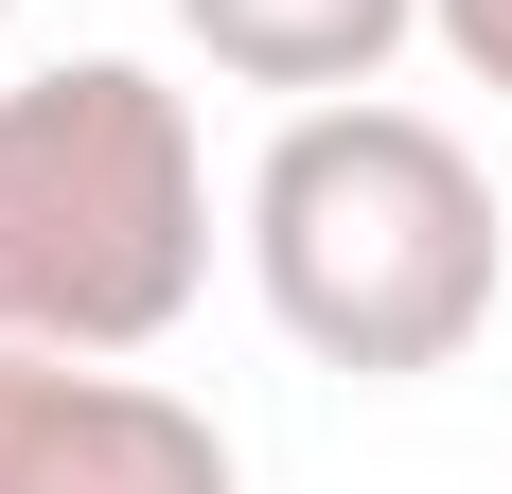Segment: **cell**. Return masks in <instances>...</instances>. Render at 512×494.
<instances>
[{
    "instance_id": "1",
    "label": "cell",
    "mask_w": 512,
    "mask_h": 494,
    "mask_svg": "<svg viewBox=\"0 0 512 494\" xmlns=\"http://www.w3.org/2000/svg\"><path fill=\"white\" fill-rule=\"evenodd\" d=\"M248 283L318 371L407 389V371H460L495 336L512 230L460 124L336 89V106H283V142L248 159Z\"/></svg>"
},
{
    "instance_id": "2",
    "label": "cell",
    "mask_w": 512,
    "mask_h": 494,
    "mask_svg": "<svg viewBox=\"0 0 512 494\" xmlns=\"http://www.w3.org/2000/svg\"><path fill=\"white\" fill-rule=\"evenodd\" d=\"M212 283V142L142 53H53L0 89V336L159 353Z\"/></svg>"
},
{
    "instance_id": "3",
    "label": "cell",
    "mask_w": 512,
    "mask_h": 494,
    "mask_svg": "<svg viewBox=\"0 0 512 494\" xmlns=\"http://www.w3.org/2000/svg\"><path fill=\"white\" fill-rule=\"evenodd\" d=\"M0 494H248V477H230V424L142 389L124 353L0 336Z\"/></svg>"
},
{
    "instance_id": "4",
    "label": "cell",
    "mask_w": 512,
    "mask_h": 494,
    "mask_svg": "<svg viewBox=\"0 0 512 494\" xmlns=\"http://www.w3.org/2000/svg\"><path fill=\"white\" fill-rule=\"evenodd\" d=\"M177 36H195L230 89L336 106V89H371V71L424 36V0H177Z\"/></svg>"
},
{
    "instance_id": "5",
    "label": "cell",
    "mask_w": 512,
    "mask_h": 494,
    "mask_svg": "<svg viewBox=\"0 0 512 494\" xmlns=\"http://www.w3.org/2000/svg\"><path fill=\"white\" fill-rule=\"evenodd\" d=\"M424 36H442V53L477 71V89L512 106V0H424Z\"/></svg>"
},
{
    "instance_id": "6",
    "label": "cell",
    "mask_w": 512,
    "mask_h": 494,
    "mask_svg": "<svg viewBox=\"0 0 512 494\" xmlns=\"http://www.w3.org/2000/svg\"><path fill=\"white\" fill-rule=\"evenodd\" d=\"M0 18H18V0H0Z\"/></svg>"
}]
</instances>
